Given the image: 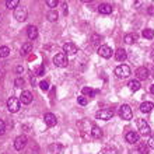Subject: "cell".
<instances>
[{"label": "cell", "instance_id": "obj_2", "mask_svg": "<svg viewBox=\"0 0 154 154\" xmlns=\"http://www.w3.org/2000/svg\"><path fill=\"white\" fill-rule=\"evenodd\" d=\"M53 63H55L56 67H66L67 63H69V60H67V55H65L63 52L56 53L55 57H53Z\"/></svg>", "mask_w": 154, "mask_h": 154}, {"label": "cell", "instance_id": "obj_15", "mask_svg": "<svg viewBox=\"0 0 154 154\" xmlns=\"http://www.w3.org/2000/svg\"><path fill=\"white\" fill-rule=\"evenodd\" d=\"M27 35H28V38L31 41L37 39L38 38V28L35 27V25H29L28 28H27Z\"/></svg>", "mask_w": 154, "mask_h": 154}, {"label": "cell", "instance_id": "obj_16", "mask_svg": "<svg viewBox=\"0 0 154 154\" xmlns=\"http://www.w3.org/2000/svg\"><path fill=\"white\" fill-rule=\"evenodd\" d=\"M126 57H128V53H126L125 49L119 48V49H116V51H115V59H116L118 62L126 60Z\"/></svg>", "mask_w": 154, "mask_h": 154}, {"label": "cell", "instance_id": "obj_1", "mask_svg": "<svg viewBox=\"0 0 154 154\" xmlns=\"http://www.w3.org/2000/svg\"><path fill=\"white\" fill-rule=\"evenodd\" d=\"M137 126H139V133L142 134V136H144V137H146V136H150L151 128L144 119H137Z\"/></svg>", "mask_w": 154, "mask_h": 154}, {"label": "cell", "instance_id": "obj_11", "mask_svg": "<svg viewBox=\"0 0 154 154\" xmlns=\"http://www.w3.org/2000/svg\"><path fill=\"white\" fill-rule=\"evenodd\" d=\"M134 74H136V77H137L139 80H147L150 73H149V70H147L146 67H137L136 72H134Z\"/></svg>", "mask_w": 154, "mask_h": 154}, {"label": "cell", "instance_id": "obj_3", "mask_svg": "<svg viewBox=\"0 0 154 154\" xmlns=\"http://www.w3.org/2000/svg\"><path fill=\"white\" fill-rule=\"evenodd\" d=\"M114 114H115V112L112 109H108V108H105V109L97 111L95 118H97V119H102V121H109V119H112Z\"/></svg>", "mask_w": 154, "mask_h": 154}, {"label": "cell", "instance_id": "obj_22", "mask_svg": "<svg viewBox=\"0 0 154 154\" xmlns=\"http://www.w3.org/2000/svg\"><path fill=\"white\" fill-rule=\"evenodd\" d=\"M149 149H150V147L147 146L146 143H140L139 147H137V151L140 154H149Z\"/></svg>", "mask_w": 154, "mask_h": 154}, {"label": "cell", "instance_id": "obj_29", "mask_svg": "<svg viewBox=\"0 0 154 154\" xmlns=\"http://www.w3.org/2000/svg\"><path fill=\"white\" fill-rule=\"evenodd\" d=\"M14 84H16V87H18V88H23V85H24V79H23V77H17L16 81H14Z\"/></svg>", "mask_w": 154, "mask_h": 154}, {"label": "cell", "instance_id": "obj_37", "mask_svg": "<svg viewBox=\"0 0 154 154\" xmlns=\"http://www.w3.org/2000/svg\"><path fill=\"white\" fill-rule=\"evenodd\" d=\"M17 73H23L24 72V69H23V66H17Z\"/></svg>", "mask_w": 154, "mask_h": 154}, {"label": "cell", "instance_id": "obj_13", "mask_svg": "<svg viewBox=\"0 0 154 154\" xmlns=\"http://www.w3.org/2000/svg\"><path fill=\"white\" fill-rule=\"evenodd\" d=\"M125 139H126V142L130 143V144H136L139 142V133H136V132H128L125 134Z\"/></svg>", "mask_w": 154, "mask_h": 154}, {"label": "cell", "instance_id": "obj_27", "mask_svg": "<svg viewBox=\"0 0 154 154\" xmlns=\"http://www.w3.org/2000/svg\"><path fill=\"white\" fill-rule=\"evenodd\" d=\"M10 55V49L7 46H0V59L2 57H7Z\"/></svg>", "mask_w": 154, "mask_h": 154}, {"label": "cell", "instance_id": "obj_19", "mask_svg": "<svg viewBox=\"0 0 154 154\" xmlns=\"http://www.w3.org/2000/svg\"><path fill=\"white\" fill-rule=\"evenodd\" d=\"M91 136H93L94 139H101L102 137V130L98 128V126H94L93 125V128H91Z\"/></svg>", "mask_w": 154, "mask_h": 154}, {"label": "cell", "instance_id": "obj_17", "mask_svg": "<svg viewBox=\"0 0 154 154\" xmlns=\"http://www.w3.org/2000/svg\"><path fill=\"white\" fill-rule=\"evenodd\" d=\"M98 11L101 14H111L112 13V6L108 3H101L98 6Z\"/></svg>", "mask_w": 154, "mask_h": 154}, {"label": "cell", "instance_id": "obj_18", "mask_svg": "<svg viewBox=\"0 0 154 154\" xmlns=\"http://www.w3.org/2000/svg\"><path fill=\"white\" fill-rule=\"evenodd\" d=\"M154 108V104L153 102H143L142 105H140V111H142L143 114H149V112H151Z\"/></svg>", "mask_w": 154, "mask_h": 154}, {"label": "cell", "instance_id": "obj_40", "mask_svg": "<svg viewBox=\"0 0 154 154\" xmlns=\"http://www.w3.org/2000/svg\"><path fill=\"white\" fill-rule=\"evenodd\" d=\"M151 59H153V60H154V51H153V52H151Z\"/></svg>", "mask_w": 154, "mask_h": 154}, {"label": "cell", "instance_id": "obj_34", "mask_svg": "<svg viewBox=\"0 0 154 154\" xmlns=\"http://www.w3.org/2000/svg\"><path fill=\"white\" fill-rule=\"evenodd\" d=\"M77 102H79V104H80V105H87V98L85 97H79L77 98Z\"/></svg>", "mask_w": 154, "mask_h": 154}, {"label": "cell", "instance_id": "obj_31", "mask_svg": "<svg viewBox=\"0 0 154 154\" xmlns=\"http://www.w3.org/2000/svg\"><path fill=\"white\" fill-rule=\"evenodd\" d=\"M39 85H41V90H42V91H48L49 90V83L48 81H41Z\"/></svg>", "mask_w": 154, "mask_h": 154}, {"label": "cell", "instance_id": "obj_35", "mask_svg": "<svg viewBox=\"0 0 154 154\" xmlns=\"http://www.w3.org/2000/svg\"><path fill=\"white\" fill-rule=\"evenodd\" d=\"M44 73H45V67H44V66H42V65H41L39 67H38V69H37V76H42V74H44Z\"/></svg>", "mask_w": 154, "mask_h": 154}, {"label": "cell", "instance_id": "obj_14", "mask_svg": "<svg viewBox=\"0 0 154 154\" xmlns=\"http://www.w3.org/2000/svg\"><path fill=\"white\" fill-rule=\"evenodd\" d=\"M31 101H32V94L29 91H23L20 97V102H23L24 105H28V104H31Z\"/></svg>", "mask_w": 154, "mask_h": 154}, {"label": "cell", "instance_id": "obj_38", "mask_svg": "<svg viewBox=\"0 0 154 154\" xmlns=\"http://www.w3.org/2000/svg\"><path fill=\"white\" fill-rule=\"evenodd\" d=\"M147 11H149V14H154V6H150Z\"/></svg>", "mask_w": 154, "mask_h": 154}, {"label": "cell", "instance_id": "obj_4", "mask_svg": "<svg viewBox=\"0 0 154 154\" xmlns=\"http://www.w3.org/2000/svg\"><path fill=\"white\" fill-rule=\"evenodd\" d=\"M119 116L123 119V121H130L132 119V116H133V114H132V108H130L129 105H122L121 108H119Z\"/></svg>", "mask_w": 154, "mask_h": 154}, {"label": "cell", "instance_id": "obj_9", "mask_svg": "<svg viewBox=\"0 0 154 154\" xmlns=\"http://www.w3.org/2000/svg\"><path fill=\"white\" fill-rule=\"evenodd\" d=\"M44 121H45V125L49 126V128H52V126L56 125L57 119H56V116H55L53 114L48 112V114H45V115H44Z\"/></svg>", "mask_w": 154, "mask_h": 154}, {"label": "cell", "instance_id": "obj_20", "mask_svg": "<svg viewBox=\"0 0 154 154\" xmlns=\"http://www.w3.org/2000/svg\"><path fill=\"white\" fill-rule=\"evenodd\" d=\"M128 87H129L132 91H139V90H140V87H142V84H140L137 80H130L129 84H128Z\"/></svg>", "mask_w": 154, "mask_h": 154}, {"label": "cell", "instance_id": "obj_30", "mask_svg": "<svg viewBox=\"0 0 154 154\" xmlns=\"http://www.w3.org/2000/svg\"><path fill=\"white\" fill-rule=\"evenodd\" d=\"M46 6L53 10V7H56L57 6V0H46Z\"/></svg>", "mask_w": 154, "mask_h": 154}, {"label": "cell", "instance_id": "obj_10", "mask_svg": "<svg viewBox=\"0 0 154 154\" xmlns=\"http://www.w3.org/2000/svg\"><path fill=\"white\" fill-rule=\"evenodd\" d=\"M63 51H65V55H76L79 49L73 42H67V44L63 45Z\"/></svg>", "mask_w": 154, "mask_h": 154}, {"label": "cell", "instance_id": "obj_28", "mask_svg": "<svg viewBox=\"0 0 154 154\" xmlns=\"http://www.w3.org/2000/svg\"><path fill=\"white\" fill-rule=\"evenodd\" d=\"M57 17H59V14H57L56 10H51V11L48 13V20L49 21H56Z\"/></svg>", "mask_w": 154, "mask_h": 154}, {"label": "cell", "instance_id": "obj_36", "mask_svg": "<svg viewBox=\"0 0 154 154\" xmlns=\"http://www.w3.org/2000/svg\"><path fill=\"white\" fill-rule=\"evenodd\" d=\"M147 146L151 147V149H154V137H150V140H149V143H147Z\"/></svg>", "mask_w": 154, "mask_h": 154}, {"label": "cell", "instance_id": "obj_25", "mask_svg": "<svg viewBox=\"0 0 154 154\" xmlns=\"http://www.w3.org/2000/svg\"><path fill=\"white\" fill-rule=\"evenodd\" d=\"M18 4H20V2H18V0H7V2H6L7 8H14V10L18 7Z\"/></svg>", "mask_w": 154, "mask_h": 154}, {"label": "cell", "instance_id": "obj_32", "mask_svg": "<svg viewBox=\"0 0 154 154\" xmlns=\"http://www.w3.org/2000/svg\"><path fill=\"white\" fill-rule=\"evenodd\" d=\"M91 41H93L94 45H98L100 41H102V37H100V35H93V37H91Z\"/></svg>", "mask_w": 154, "mask_h": 154}, {"label": "cell", "instance_id": "obj_23", "mask_svg": "<svg viewBox=\"0 0 154 154\" xmlns=\"http://www.w3.org/2000/svg\"><path fill=\"white\" fill-rule=\"evenodd\" d=\"M31 49H32V45L29 44V42H25L23 45V48H21V55H27L28 52H31Z\"/></svg>", "mask_w": 154, "mask_h": 154}, {"label": "cell", "instance_id": "obj_41", "mask_svg": "<svg viewBox=\"0 0 154 154\" xmlns=\"http://www.w3.org/2000/svg\"><path fill=\"white\" fill-rule=\"evenodd\" d=\"M151 73H153V76H154V67H153V70H151Z\"/></svg>", "mask_w": 154, "mask_h": 154}, {"label": "cell", "instance_id": "obj_21", "mask_svg": "<svg viewBox=\"0 0 154 154\" xmlns=\"http://www.w3.org/2000/svg\"><path fill=\"white\" fill-rule=\"evenodd\" d=\"M137 35L136 34H128V35H125V42L126 44H133V42H136L137 41Z\"/></svg>", "mask_w": 154, "mask_h": 154}, {"label": "cell", "instance_id": "obj_8", "mask_svg": "<svg viewBox=\"0 0 154 154\" xmlns=\"http://www.w3.org/2000/svg\"><path fill=\"white\" fill-rule=\"evenodd\" d=\"M98 55L104 59H109L112 56V49L109 46H106V45H101L100 48H98Z\"/></svg>", "mask_w": 154, "mask_h": 154}, {"label": "cell", "instance_id": "obj_6", "mask_svg": "<svg viewBox=\"0 0 154 154\" xmlns=\"http://www.w3.org/2000/svg\"><path fill=\"white\" fill-rule=\"evenodd\" d=\"M27 17H28V11L25 7H17L14 10V18L17 21H25Z\"/></svg>", "mask_w": 154, "mask_h": 154}, {"label": "cell", "instance_id": "obj_33", "mask_svg": "<svg viewBox=\"0 0 154 154\" xmlns=\"http://www.w3.org/2000/svg\"><path fill=\"white\" fill-rule=\"evenodd\" d=\"M4 132H6V123H4V121L0 119V136L4 134Z\"/></svg>", "mask_w": 154, "mask_h": 154}, {"label": "cell", "instance_id": "obj_7", "mask_svg": "<svg viewBox=\"0 0 154 154\" xmlns=\"http://www.w3.org/2000/svg\"><path fill=\"white\" fill-rule=\"evenodd\" d=\"M20 100H17L16 97H11V98H8V101H7V108L10 112H18V109H20Z\"/></svg>", "mask_w": 154, "mask_h": 154}, {"label": "cell", "instance_id": "obj_12", "mask_svg": "<svg viewBox=\"0 0 154 154\" xmlns=\"http://www.w3.org/2000/svg\"><path fill=\"white\" fill-rule=\"evenodd\" d=\"M27 144V137L25 136H18V137L14 140V147H16V150H23Z\"/></svg>", "mask_w": 154, "mask_h": 154}, {"label": "cell", "instance_id": "obj_5", "mask_svg": "<svg viewBox=\"0 0 154 154\" xmlns=\"http://www.w3.org/2000/svg\"><path fill=\"white\" fill-rule=\"evenodd\" d=\"M115 74H116V77H119V79H126V77L130 76V69L129 66L126 65H119L115 69Z\"/></svg>", "mask_w": 154, "mask_h": 154}, {"label": "cell", "instance_id": "obj_24", "mask_svg": "<svg viewBox=\"0 0 154 154\" xmlns=\"http://www.w3.org/2000/svg\"><path fill=\"white\" fill-rule=\"evenodd\" d=\"M143 37L146 38V39H153L154 38V31L151 28H146L143 31Z\"/></svg>", "mask_w": 154, "mask_h": 154}, {"label": "cell", "instance_id": "obj_26", "mask_svg": "<svg viewBox=\"0 0 154 154\" xmlns=\"http://www.w3.org/2000/svg\"><path fill=\"white\" fill-rule=\"evenodd\" d=\"M81 93H83V95H87V97H94V94H95V91H94L93 88H90V87H84V88L81 90Z\"/></svg>", "mask_w": 154, "mask_h": 154}, {"label": "cell", "instance_id": "obj_39", "mask_svg": "<svg viewBox=\"0 0 154 154\" xmlns=\"http://www.w3.org/2000/svg\"><path fill=\"white\" fill-rule=\"evenodd\" d=\"M150 91H151V94H154V84L151 85V88H150Z\"/></svg>", "mask_w": 154, "mask_h": 154}]
</instances>
